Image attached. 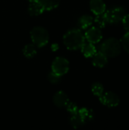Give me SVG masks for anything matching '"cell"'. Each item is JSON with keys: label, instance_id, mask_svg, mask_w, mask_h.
Instances as JSON below:
<instances>
[{"label": "cell", "instance_id": "ba28073f", "mask_svg": "<svg viewBox=\"0 0 129 130\" xmlns=\"http://www.w3.org/2000/svg\"><path fill=\"white\" fill-rule=\"evenodd\" d=\"M68 101V95L62 91L56 92L53 96V103L58 107H65Z\"/></svg>", "mask_w": 129, "mask_h": 130}, {"label": "cell", "instance_id": "8992f818", "mask_svg": "<svg viewBox=\"0 0 129 130\" xmlns=\"http://www.w3.org/2000/svg\"><path fill=\"white\" fill-rule=\"evenodd\" d=\"M99 98H100V101L101 102V104L109 107H117L120 102V99L119 96L116 94L111 92V91L103 93Z\"/></svg>", "mask_w": 129, "mask_h": 130}, {"label": "cell", "instance_id": "e0dca14e", "mask_svg": "<svg viewBox=\"0 0 129 130\" xmlns=\"http://www.w3.org/2000/svg\"><path fill=\"white\" fill-rule=\"evenodd\" d=\"M78 113L80 114V116L85 121L91 120L94 118V112L91 110H89V109H87V108H81V109L78 110Z\"/></svg>", "mask_w": 129, "mask_h": 130}, {"label": "cell", "instance_id": "cb8c5ba5", "mask_svg": "<svg viewBox=\"0 0 129 130\" xmlns=\"http://www.w3.org/2000/svg\"><path fill=\"white\" fill-rule=\"evenodd\" d=\"M30 2H36V1H39V0H28Z\"/></svg>", "mask_w": 129, "mask_h": 130}, {"label": "cell", "instance_id": "3957f363", "mask_svg": "<svg viewBox=\"0 0 129 130\" xmlns=\"http://www.w3.org/2000/svg\"><path fill=\"white\" fill-rule=\"evenodd\" d=\"M30 37L33 43L36 46L41 48L49 42V35L46 28L41 26H36L30 30Z\"/></svg>", "mask_w": 129, "mask_h": 130}, {"label": "cell", "instance_id": "5bb4252c", "mask_svg": "<svg viewBox=\"0 0 129 130\" xmlns=\"http://www.w3.org/2000/svg\"><path fill=\"white\" fill-rule=\"evenodd\" d=\"M86 121L80 116L78 113L72 114L71 117V124L75 129H78L84 125Z\"/></svg>", "mask_w": 129, "mask_h": 130}, {"label": "cell", "instance_id": "7c38bea8", "mask_svg": "<svg viewBox=\"0 0 129 130\" xmlns=\"http://www.w3.org/2000/svg\"><path fill=\"white\" fill-rule=\"evenodd\" d=\"M81 50L84 56L87 58L92 57L97 53V49L95 46L94 45V43H91L89 42L87 43H84L81 47Z\"/></svg>", "mask_w": 129, "mask_h": 130}, {"label": "cell", "instance_id": "7a4b0ae2", "mask_svg": "<svg viewBox=\"0 0 129 130\" xmlns=\"http://www.w3.org/2000/svg\"><path fill=\"white\" fill-rule=\"evenodd\" d=\"M100 51L107 57H116L122 51L121 42L115 37H110L102 43L100 46Z\"/></svg>", "mask_w": 129, "mask_h": 130}, {"label": "cell", "instance_id": "8fae6325", "mask_svg": "<svg viewBox=\"0 0 129 130\" xmlns=\"http://www.w3.org/2000/svg\"><path fill=\"white\" fill-rule=\"evenodd\" d=\"M45 11L43 5L41 4L40 1L32 2H30L28 6V12L31 16H37L41 14Z\"/></svg>", "mask_w": 129, "mask_h": 130}, {"label": "cell", "instance_id": "d6986e66", "mask_svg": "<svg viewBox=\"0 0 129 130\" xmlns=\"http://www.w3.org/2000/svg\"><path fill=\"white\" fill-rule=\"evenodd\" d=\"M94 22L96 23V24L100 28L104 27L106 26V24H107L103 13V14H97V16H96V18L94 19Z\"/></svg>", "mask_w": 129, "mask_h": 130}, {"label": "cell", "instance_id": "ffe728a7", "mask_svg": "<svg viewBox=\"0 0 129 130\" xmlns=\"http://www.w3.org/2000/svg\"><path fill=\"white\" fill-rule=\"evenodd\" d=\"M120 42H121L122 47L128 53H129V31H127V33L122 37Z\"/></svg>", "mask_w": 129, "mask_h": 130}, {"label": "cell", "instance_id": "277c9868", "mask_svg": "<svg viewBox=\"0 0 129 130\" xmlns=\"http://www.w3.org/2000/svg\"><path fill=\"white\" fill-rule=\"evenodd\" d=\"M104 16L107 24H117L120 21L122 20L124 16L126 14L125 9L122 6L114 7L104 13Z\"/></svg>", "mask_w": 129, "mask_h": 130}, {"label": "cell", "instance_id": "7402d4cb", "mask_svg": "<svg viewBox=\"0 0 129 130\" xmlns=\"http://www.w3.org/2000/svg\"><path fill=\"white\" fill-rule=\"evenodd\" d=\"M48 80L52 84H58V83H59V82L61 80V76H59V75L55 74L54 72H51L48 75Z\"/></svg>", "mask_w": 129, "mask_h": 130}, {"label": "cell", "instance_id": "603a6c76", "mask_svg": "<svg viewBox=\"0 0 129 130\" xmlns=\"http://www.w3.org/2000/svg\"><path fill=\"white\" fill-rule=\"evenodd\" d=\"M124 29L126 31H129V14H126L122 20Z\"/></svg>", "mask_w": 129, "mask_h": 130}, {"label": "cell", "instance_id": "5b68a950", "mask_svg": "<svg viewBox=\"0 0 129 130\" xmlns=\"http://www.w3.org/2000/svg\"><path fill=\"white\" fill-rule=\"evenodd\" d=\"M69 70V62L64 57H56L52 63V72L55 74L62 76Z\"/></svg>", "mask_w": 129, "mask_h": 130}, {"label": "cell", "instance_id": "9c48e42d", "mask_svg": "<svg viewBox=\"0 0 129 130\" xmlns=\"http://www.w3.org/2000/svg\"><path fill=\"white\" fill-rule=\"evenodd\" d=\"M90 8L94 14H100L106 11V5L103 0H90Z\"/></svg>", "mask_w": 129, "mask_h": 130}, {"label": "cell", "instance_id": "9a60e30c", "mask_svg": "<svg viewBox=\"0 0 129 130\" xmlns=\"http://www.w3.org/2000/svg\"><path fill=\"white\" fill-rule=\"evenodd\" d=\"M23 54L27 58H33L36 54V46L33 43L27 44L23 48Z\"/></svg>", "mask_w": 129, "mask_h": 130}, {"label": "cell", "instance_id": "2e32d148", "mask_svg": "<svg viewBox=\"0 0 129 130\" xmlns=\"http://www.w3.org/2000/svg\"><path fill=\"white\" fill-rule=\"evenodd\" d=\"M40 1L46 11H51L56 8L59 5L61 2V0H40Z\"/></svg>", "mask_w": 129, "mask_h": 130}, {"label": "cell", "instance_id": "44dd1931", "mask_svg": "<svg viewBox=\"0 0 129 130\" xmlns=\"http://www.w3.org/2000/svg\"><path fill=\"white\" fill-rule=\"evenodd\" d=\"M65 108L71 115L75 114V113H77L78 110H79V108L78 107L76 104H75L73 102H70V101H68V103L65 106Z\"/></svg>", "mask_w": 129, "mask_h": 130}, {"label": "cell", "instance_id": "4fadbf2b", "mask_svg": "<svg viewBox=\"0 0 129 130\" xmlns=\"http://www.w3.org/2000/svg\"><path fill=\"white\" fill-rule=\"evenodd\" d=\"M93 21H94V18H92V16L88 14H84L82 15L78 19V26L81 29L86 30L92 25Z\"/></svg>", "mask_w": 129, "mask_h": 130}, {"label": "cell", "instance_id": "6da1fadb", "mask_svg": "<svg viewBox=\"0 0 129 130\" xmlns=\"http://www.w3.org/2000/svg\"><path fill=\"white\" fill-rule=\"evenodd\" d=\"M63 43L67 49L76 50L85 43V37L79 29H71L63 36Z\"/></svg>", "mask_w": 129, "mask_h": 130}, {"label": "cell", "instance_id": "ac0fdd59", "mask_svg": "<svg viewBox=\"0 0 129 130\" xmlns=\"http://www.w3.org/2000/svg\"><path fill=\"white\" fill-rule=\"evenodd\" d=\"M91 91L94 95L100 97L103 94L104 88L102 84H100L99 82H96V83L93 84V85L91 87Z\"/></svg>", "mask_w": 129, "mask_h": 130}, {"label": "cell", "instance_id": "52a82bcc", "mask_svg": "<svg viewBox=\"0 0 129 130\" xmlns=\"http://www.w3.org/2000/svg\"><path fill=\"white\" fill-rule=\"evenodd\" d=\"M84 37H85V39L89 43L94 44V43H99L103 37V34L100 27H91L86 31Z\"/></svg>", "mask_w": 129, "mask_h": 130}, {"label": "cell", "instance_id": "30bf717a", "mask_svg": "<svg viewBox=\"0 0 129 130\" xmlns=\"http://www.w3.org/2000/svg\"><path fill=\"white\" fill-rule=\"evenodd\" d=\"M93 59H92V63L94 66L98 67V68H103L104 67L107 62H108V59H107V56H105L102 52H98L96 53L93 56Z\"/></svg>", "mask_w": 129, "mask_h": 130}]
</instances>
